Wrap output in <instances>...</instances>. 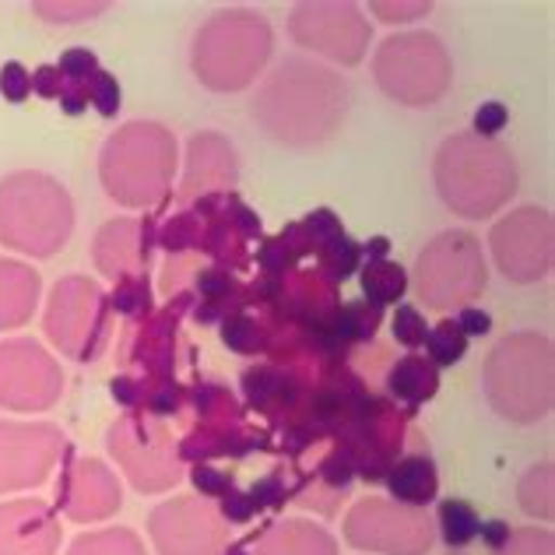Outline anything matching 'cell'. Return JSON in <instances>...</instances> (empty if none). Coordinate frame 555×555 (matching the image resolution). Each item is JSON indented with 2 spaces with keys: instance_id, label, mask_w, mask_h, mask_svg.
<instances>
[{
  "instance_id": "obj_43",
  "label": "cell",
  "mask_w": 555,
  "mask_h": 555,
  "mask_svg": "<svg viewBox=\"0 0 555 555\" xmlns=\"http://www.w3.org/2000/svg\"><path fill=\"white\" fill-rule=\"evenodd\" d=\"M373 11H376L387 25H398V22L426 18V14L433 11V4H429V0H415V4H404V0H401V4H384V0H376Z\"/></svg>"
},
{
  "instance_id": "obj_13",
  "label": "cell",
  "mask_w": 555,
  "mask_h": 555,
  "mask_svg": "<svg viewBox=\"0 0 555 555\" xmlns=\"http://www.w3.org/2000/svg\"><path fill=\"white\" fill-rule=\"evenodd\" d=\"M149 534L158 555H222L229 545V524L218 506L201 495H180L155 506Z\"/></svg>"
},
{
  "instance_id": "obj_48",
  "label": "cell",
  "mask_w": 555,
  "mask_h": 555,
  "mask_svg": "<svg viewBox=\"0 0 555 555\" xmlns=\"http://www.w3.org/2000/svg\"><path fill=\"white\" fill-rule=\"evenodd\" d=\"M362 254H366L370 260H379V257H387L390 254V240L387 236H373L366 246H362Z\"/></svg>"
},
{
  "instance_id": "obj_16",
  "label": "cell",
  "mask_w": 555,
  "mask_h": 555,
  "mask_svg": "<svg viewBox=\"0 0 555 555\" xmlns=\"http://www.w3.org/2000/svg\"><path fill=\"white\" fill-rule=\"evenodd\" d=\"M288 33L302 50L324 53L345 67L359 64L370 50V22L356 4H299L292 8Z\"/></svg>"
},
{
  "instance_id": "obj_38",
  "label": "cell",
  "mask_w": 555,
  "mask_h": 555,
  "mask_svg": "<svg viewBox=\"0 0 555 555\" xmlns=\"http://www.w3.org/2000/svg\"><path fill=\"white\" fill-rule=\"evenodd\" d=\"M109 4H102V0H95V4H85V0H78V4H70V0H61V4H47V0H39V4H33L36 14H42L47 22L53 25H75V22H89L95 18V14H102Z\"/></svg>"
},
{
  "instance_id": "obj_8",
  "label": "cell",
  "mask_w": 555,
  "mask_h": 555,
  "mask_svg": "<svg viewBox=\"0 0 555 555\" xmlns=\"http://www.w3.org/2000/svg\"><path fill=\"white\" fill-rule=\"evenodd\" d=\"M489 271L481 246L472 232H440L415 260V296L426 302V310L450 313L472 306L486 292Z\"/></svg>"
},
{
  "instance_id": "obj_42",
  "label": "cell",
  "mask_w": 555,
  "mask_h": 555,
  "mask_svg": "<svg viewBox=\"0 0 555 555\" xmlns=\"http://www.w3.org/2000/svg\"><path fill=\"white\" fill-rule=\"evenodd\" d=\"M190 478H194V486H197L201 495H215V500H222V495L232 489V478L225 472H218V467H211V464H194Z\"/></svg>"
},
{
  "instance_id": "obj_28",
  "label": "cell",
  "mask_w": 555,
  "mask_h": 555,
  "mask_svg": "<svg viewBox=\"0 0 555 555\" xmlns=\"http://www.w3.org/2000/svg\"><path fill=\"white\" fill-rule=\"evenodd\" d=\"M408 292V271L401 264H393L390 257H379V260H366L362 268V296L373 306H387V302H398Z\"/></svg>"
},
{
  "instance_id": "obj_2",
  "label": "cell",
  "mask_w": 555,
  "mask_h": 555,
  "mask_svg": "<svg viewBox=\"0 0 555 555\" xmlns=\"http://www.w3.org/2000/svg\"><path fill=\"white\" fill-rule=\"evenodd\" d=\"M436 190L461 218H489L517 194V163L506 144L478 134H454L433 163Z\"/></svg>"
},
{
  "instance_id": "obj_19",
  "label": "cell",
  "mask_w": 555,
  "mask_h": 555,
  "mask_svg": "<svg viewBox=\"0 0 555 555\" xmlns=\"http://www.w3.org/2000/svg\"><path fill=\"white\" fill-rule=\"evenodd\" d=\"M158 243L155 218H116L99 229L92 260L106 278H130V274H149L152 246Z\"/></svg>"
},
{
  "instance_id": "obj_32",
  "label": "cell",
  "mask_w": 555,
  "mask_h": 555,
  "mask_svg": "<svg viewBox=\"0 0 555 555\" xmlns=\"http://www.w3.org/2000/svg\"><path fill=\"white\" fill-rule=\"evenodd\" d=\"M67 555H144L141 538L127 528H106L92 534H78Z\"/></svg>"
},
{
  "instance_id": "obj_36",
  "label": "cell",
  "mask_w": 555,
  "mask_h": 555,
  "mask_svg": "<svg viewBox=\"0 0 555 555\" xmlns=\"http://www.w3.org/2000/svg\"><path fill=\"white\" fill-rule=\"evenodd\" d=\"M555 552V534L548 528H517L509 531L506 545L495 548L492 555H552Z\"/></svg>"
},
{
  "instance_id": "obj_10",
  "label": "cell",
  "mask_w": 555,
  "mask_h": 555,
  "mask_svg": "<svg viewBox=\"0 0 555 555\" xmlns=\"http://www.w3.org/2000/svg\"><path fill=\"white\" fill-rule=\"evenodd\" d=\"M109 454L124 467L130 486L141 492H166L183 478L172 433L163 418H152L144 412H124L120 422L109 426Z\"/></svg>"
},
{
  "instance_id": "obj_46",
  "label": "cell",
  "mask_w": 555,
  "mask_h": 555,
  "mask_svg": "<svg viewBox=\"0 0 555 555\" xmlns=\"http://www.w3.org/2000/svg\"><path fill=\"white\" fill-rule=\"evenodd\" d=\"M61 89H64V78L56 64H42L33 70V95L39 99H61Z\"/></svg>"
},
{
  "instance_id": "obj_27",
  "label": "cell",
  "mask_w": 555,
  "mask_h": 555,
  "mask_svg": "<svg viewBox=\"0 0 555 555\" xmlns=\"http://www.w3.org/2000/svg\"><path fill=\"white\" fill-rule=\"evenodd\" d=\"M271 334H274L271 306H257V313H250V306H246V310L222 320V341L240 356H268Z\"/></svg>"
},
{
  "instance_id": "obj_30",
  "label": "cell",
  "mask_w": 555,
  "mask_h": 555,
  "mask_svg": "<svg viewBox=\"0 0 555 555\" xmlns=\"http://www.w3.org/2000/svg\"><path fill=\"white\" fill-rule=\"evenodd\" d=\"M436 524H440V538L454 552L472 545L478 538V531H481V520H478L475 506L467 500H443L440 514H436Z\"/></svg>"
},
{
  "instance_id": "obj_29",
  "label": "cell",
  "mask_w": 555,
  "mask_h": 555,
  "mask_svg": "<svg viewBox=\"0 0 555 555\" xmlns=\"http://www.w3.org/2000/svg\"><path fill=\"white\" fill-rule=\"evenodd\" d=\"M313 257H317V268L324 271L334 285H341V282H348V278L359 271V264H362V246L341 229V232H334L331 240L320 243Z\"/></svg>"
},
{
  "instance_id": "obj_18",
  "label": "cell",
  "mask_w": 555,
  "mask_h": 555,
  "mask_svg": "<svg viewBox=\"0 0 555 555\" xmlns=\"http://www.w3.org/2000/svg\"><path fill=\"white\" fill-rule=\"evenodd\" d=\"M190 310V296L177 292L169 299L166 310H152L144 320L134 324V334L124 348V359L141 373V379H177V331H180V317Z\"/></svg>"
},
{
  "instance_id": "obj_5",
  "label": "cell",
  "mask_w": 555,
  "mask_h": 555,
  "mask_svg": "<svg viewBox=\"0 0 555 555\" xmlns=\"http://www.w3.org/2000/svg\"><path fill=\"white\" fill-rule=\"evenodd\" d=\"M552 338L545 334H509L486 359V393L509 422H538L552 412Z\"/></svg>"
},
{
  "instance_id": "obj_24",
  "label": "cell",
  "mask_w": 555,
  "mask_h": 555,
  "mask_svg": "<svg viewBox=\"0 0 555 555\" xmlns=\"http://www.w3.org/2000/svg\"><path fill=\"white\" fill-rule=\"evenodd\" d=\"M254 555H338L334 538L310 520H285L268 524L264 531L254 534Z\"/></svg>"
},
{
  "instance_id": "obj_3",
  "label": "cell",
  "mask_w": 555,
  "mask_h": 555,
  "mask_svg": "<svg viewBox=\"0 0 555 555\" xmlns=\"http://www.w3.org/2000/svg\"><path fill=\"white\" fill-rule=\"evenodd\" d=\"M75 232V201L47 172H11L0 180V243L28 257L61 254Z\"/></svg>"
},
{
  "instance_id": "obj_11",
  "label": "cell",
  "mask_w": 555,
  "mask_h": 555,
  "mask_svg": "<svg viewBox=\"0 0 555 555\" xmlns=\"http://www.w3.org/2000/svg\"><path fill=\"white\" fill-rule=\"evenodd\" d=\"M433 520L422 509L393 500H362L345 517V542L384 555H426L433 548Z\"/></svg>"
},
{
  "instance_id": "obj_31",
  "label": "cell",
  "mask_w": 555,
  "mask_h": 555,
  "mask_svg": "<svg viewBox=\"0 0 555 555\" xmlns=\"http://www.w3.org/2000/svg\"><path fill=\"white\" fill-rule=\"evenodd\" d=\"M109 310L120 313L127 320H144L152 313V282L149 274H130V278H116L113 292H109Z\"/></svg>"
},
{
  "instance_id": "obj_41",
  "label": "cell",
  "mask_w": 555,
  "mask_h": 555,
  "mask_svg": "<svg viewBox=\"0 0 555 555\" xmlns=\"http://www.w3.org/2000/svg\"><path fill=\"white\" fill-rule=\"evenodd\" d=\"M506 124H509V109L503 106V102H481L478 113H475V130H472V134L495 138Z\"/></svg>"
},
{
  "instance_id": "obj_45",
  "label": "cell",
  "mask_w": 555,
  "mask_h": 555,
  "mask_svg": "<svg viewBox=\"0 0 555 555\" xmlns=\"http://www.w3.org/2000/svg\"><path fill=\"white\" fill-rule=\"evenodd\" d=\"M454 324L464 331V338H486V334L492 331V317L486 310H478V306H464V310H457Z\"/></svg>"
},
{
  "instance_id": "obj_33",
  "label": "cell",
  "mask_w": 555,
  "mask_h": 555,
  "mask_svg": "<svg viewBox=\"0 0 555 555\" xmlns=\"http://www.w3.org/2000/svg\"><path fill=\"white\" fill-rule=\"evenodd\" d=\"M520 506L524 514L552 520L555 500H552V464H534L528 475L520 478Z\"/></svg>"
},
{
  "instance_id": "obj_12",
  "label": "cell",
  "mask_w": 555,
  "mask_h": 555,
  "mask_svg": "<svg viewBox=\"0 0 555 555\" xmlns=\"http://www.w3.org/2000/svg\"><path fill=\"white\" fill-rule=\"evenodd\" d=\"M64 393V373L33 338L0 341V408L50 412Z\"/></svg>"
},
{
  "instance_id": "obj_7",
  "label": "cell",
  "mask_w": 555,
  "mask_h": 555,
  "mask_svg": "<svg viewBox=\"0 0 555 555\" xmlns=\"http://www.w3.org/2000/svg\"><path fill=\"white\" fill-rule=\"evenodd\" d=\"M376 85L401 106H436L450 81H454V64L450 53L433 33H404L390 36L373 56Z\"/></svg>"
},
{
  "instance_id": "obj_26",
  "label": "cell",
  "mask_w": 555,
  "mask_h": 555,
  "mask_svg": "<svg viewBox=\"0 0 555 555\" xmlns=\"http://www.w3.org/2000/svg\"><path fill=\"white\" fill-rule=\"evenodd\" d=\"M387 390L390 398L404 404V415H415L422 404L436 398V390H440V370L433 366L426 356H404L390 366L387 373Z\"/></svg>"
},
{
  "instance_id": "obj_39",
  "label": "cell",
  "mask_w": 555,
  "mask_h": 555,
  "mask_svg": "<svg viewBox=\"0 0 555 555\" xmlns=\"http://www.w3.org/2000/svg\"><path fill=\"white\" fill-rule=\"evenodd\" d=\"M89 106H95L99 116L113 120L120 113V81H116L109 70H99V75L89 81Z\"/></svg>"
},
{
  "instance_id": "obj_4",
  "label": "cell",
  "mask_w": 555,
  "mask_h": 555,
  "mask_svg": "<svg viewBox=\"0 0 555 555\" xmlns=\"http://www.w3.org/2000/svg\"><path fill=\"white\" fill-rule=\"evenodd\" d=\"M177 138L163 124L134 120L102 144L99 180L124 208H155L169 197Z\"/></svg>"
},
{
  "instance_id": "obj_15",
  "label": "cell",
  "mask_w": 555,
  "mask_h": 555,
  "mask_svg": "<svg viewBox=\"0 0 555 555\" xmlns=\"http://www.w3.org/2000/svg\"><path fill=\"white\" fill-rule=\"evenodd\" d=\"M64 450V433L53 422L0 418V495L42 486Z\"/></svg>"
},
{
  "instance_id": "obj_49",
  "label": "cell",
  "mask_w": 555,
  "mask_h": 555,
  "mask_svg": "<svg viewBox=\"0 0 555 555\" xmlns=\"http://www.w3.org/2000/svg\"><path fill=\"white\" fill-rule=\"evenodd\" d=\"M225 555H254V552H246V542H243V545H232V548H225Z\"/></svg>"
},
{
  "instance_id": "obj_40",
  "label": "cell",
  "mask_w": 555,
  "mask_h": 555,
  "mask_svg": "<svg viewBox=\"0 0 555 555\" xmlns=\"http://www.w3.org/2000/svg\"><path fill=\"white\" fill-rule=\"evenodd\" d=\"M0 95H4L8 102H14V106L25 102L28 95H33V70L18 61L0 64Z\"/></svg>"
},
{
  "instance_id": "obj_9",
  "label": "cell",
  "mask_w": 555,
  "mask_h": 555,
  "mask_svg": "<svg viewBox=\"0 0 555 555\" xmlns=\"http://www.w3.org/2000/svg\"><path fill=\"white\" fill-rule=\"evenodd\" d=\"M47 338L75 362H92L102 356L109 338V299L92 278L70 274L61 278L50 292L47 313H42Z\"/></svg>"
},
{
  "instance_id": "obj_21",
  "label": "cell",
  "mask_w": 555,
  "mask_h": 555,
  "mask_svg": "<svg viewBox=\"0 0 555 555\" xmlns=\"http://www.w3.org/2000/svg\"><path fill=\"white\" fill-rule=\"evenodd\" d=\"M186 177L180 183V201L194 204L211 194H229L236 186V152L222 134H197L190 141Z\"/></svg>"
},
{
  "instance_id": "obj_25",
  "label": "cell",
  "mask_w": 555,
  "mask_h": 555,
  "mask_svg": "<svg viewBox=\"0 0 555 555\" xmlns=\"http://www.w3.org/2000/svg\"><path fill=\"white\" fill-rule=\"evenodd\" d=\"M384 486L390 489L393 503L426 509L436 500V492H440V475H436V464L426 454H408L393 461Z\"/></svg>"
},
{
  "instance_id": "obj_34",
  "label": "cell",
  "mask_w": 555,
  "mask_h": 555,
  "mask_svg": "<svg viewBox=\"0 0 555 555\" xmlns=\"http://www.w3.org/2000/svg\"><path fill=\"white\" fill-rule=\"evenodd\" d=\"M426 359L433 362L436 370L440 366H457V362L467 356V338L464 331L454 324V320H440L436 327H429V338H426Z\"/></svg>"
},
{
  "instance_id": "obj_22",
  "label": "cell",
  "mask_w": 555,
  "mask_h": 555,
  "mask_svg": "<svg viewBox=\"0 0 555 555\" xmlns=\"http://www.w3.org/2000/svg\"><path fill=\"white\" fill-rule=\"evenodd\" d=\"M194 288H197V306H194V320L197 324H222L232 313H240L250 306V285L240 282L232 271L222 268H204L194 274Z\"/></svg>"
},
{
  "instance_id": "obj_50",
  "label": "cell",
  "mask_w": 555,
  "mask_h": 555,
  "mask_svg": "<svg viewBox=\"0 0 555 555\" xmlns=\"http://www.w3.org/2000/svg\"><path fill=\"white\" fill-rule=\"evenodd\" d=\"M447 555H464V552H447Z\"/></svg>"
},
{
  "instance_id": "obj_23",
  "label": "cell",
  "mask_w": 555,
  "mask_h": 555,
  "mask_svg": "<svg viewBox=\"0 0 555 555\" xmlns=\"http://www.w3.org/2000/svg\"><path fill=\"white\" fill-rule=\"evenodd\" d=\"M42 278L22 260L0 257V331L25 327L39 306Z\"/></svg>"
},
{
  "instance_id": "obj_35",
  "label": "cell",
  "mask_w": 555,
  "mask_h": 555,
  "mask_svg": "<svg viewBox=\"0 0 555 555\" xmlns=\"http://www.w3.org/2000/svg\"><path fill=\"white\" fill-rule=\"evenodd\" d=\"M390 334H393V341H398V345L412 348V352H415V348L426 345L429 324H426V317L415 310V306L401 302L398 310H393V317H390Z\"/></svg>"
},
{
  "instance_id": "obj_20",
  "label": "cell",
  "mask_w": 555,
  "mask_h": 555,
  "mask_svg": "<svg viewBox=\"0 0 555 555\" xmlns=\"http://www.w3.org/2000/svg\"><path fill=\"white\" fill-rule=\"evenodd\" d=\"M61 524L39 500L0 503V555H56Z\"/></svg>"
},
{
  "instance_id": "obj_47",
  "label": "cell",
  "mask_w": 555,
  "mask_h": 555,
  "mask_svg": "<svg viewBox=\"0 0 555 555\" xmlns=\"http://www.w3.org/2000/svg\"><path fill=\"white\" fill-rule=\"evenodd\" d=\"M478 538H481V542H486L492 552H495V548H503V545H506V538H509V524H506V520H489V524H481Z\"/></svg>"
},
{
  "instance_id": "obj_14",
  "label": "cell",
  "mask_w": 555,
  "mask_h": 555,
  "mask_svg": "<svg viewBox=\"0 0 555 555\" xmlns=\"http://www.w3.org/2000/svg\"><path fill=\"white\" fill-rule=\"evenodd\" d=\"M555 232H552V215L545 208H517L509 211L503 222L492 225V257L500 271L509 282H542L552 271L555 257Z\"/></svg>"
},
{
  "instance_id": "obj_17",
  "label": "cell",
  "mask_w": 555,
  "mask_h": 555,
  "mask_svg": "<svg viewBox=\"0 0 555 555\" xmlns=\"http://www.w3.org/2000/svg\"><path fill=\"white\" fill-rule=\"evenodd\" d=\"M124 503L120 481L113 472L95 457L75 461L67 450V464L61 467V486H56V509L67 514L70 520H106L113 517Z\"/></svg>"
},
{
  "instance_id": "obj_44",
  "label": "cell",
  "mask_w": 555,
  "mask_h": 555,
  "mask_svg": "<svg viewBox=\"0 0 555 555\" xmlns=\"http://www.w3.org/2000/svg\"><path fill=\"white\" fill-rule=\"evenodd\" d=\"M109 393L116 404H124L127 412H141V398H144V384L141 376H113Z\"/></svg>"
},
{
  "instance_id": "obj_1",
  "label": "cell",
  "mask_w": 555,
  "mask_h": 555,
  "mask_svg": "<svg viewBox=\"0 0 555 555\" xmlns=\"http://www.w3.org/2000/svg\"><path fill=\"white\" fill-rule=\"evenodd\" d=\"M345 109L348 89L334 70L310 61H285L257 92L254 120L274 141L310 149L338 134Z\"/></svg>"
},
{
  "instance_id": "obj_37",
  "label": "cell",
  "mask_w": 555,
  "mask_h": 555,
  "mask_svg": "<svg viewBox=\"0 0 555 555\" xmlns=\"http://www.w3.org/2000/svg\"><path fill=\"white\" fill-rule=\"evenodd\" d=\"M56 70H61V78L70 81V85H89L102 67H99V56L89 47H70V50L61 53Z\"/></svg>"
},
{
  "instance_id": "obj_6",
  "label": "cell",
  "mask_w": 555,
  "mask_h": 555,
  "mask_svg": "<svg viewBox=\"0 0 555 555\" xmlns=\"http://www.w3.org/2000/svg\"><path fill=\"white\" fill-rule=\"evenodd\" d=\"M271 25L254 11H222L194 36L197 81L211 92L246 89L271 56Z\"/></svg>"
}]
</instances>
